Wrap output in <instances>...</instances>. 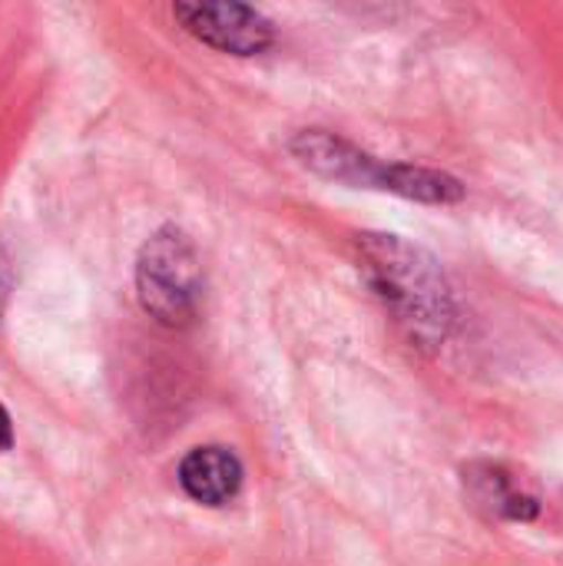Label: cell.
<instances>
[{
	"label": "cell",
	"instance_id": "obj_8",
	"mask_svg": "<svg viewBox=\"0 0 563 566\" xmlns=\"http://www.w3.org/2000/svg\"><path fill=\"white\" fill-rule=\"evenodd\" d=\"M7 298H10V262H7V255L0 249V318H3Z\"/></svg>",
	"mask_w": 563,
	"mask_h": 566
},
{
	"label": "cell",
	"instance_id": "obj_1",
	"mask_svg": "<svg viewBox=\"0 0 563 566\" xmlns=\"http://www.w3.org/2000/svg\"><path fill=\"white\" fill-rule=\"evenodd\" d=\"M358 269L418 348L435 352L451 338L458 302L431 252L398 235L365 232L358 235Z\"/></svg>",
	"mask_w": 563,
	"mask_h": 566
},
{
	"label": "cell",
	"instance_id": "obj_4",
	"mask_svg": "<svg viewBox=\"0 0 563 566\" xmlns=\"http://www.w3.org/2000/svg\"><path fill=\"white\" fill-rule=\"evenodd\" d=\"M292 156L319 172L322 179H332V182H345V186H355V189H385L388 192V172H392V163H378L375 156L362 153L358 146L338 139L335 133H325V129H305L292 139Z\"/></svg>",
	"mask_w": 563,
	"mask_h": 566
},
{
	"label": "cell",
	"instance_id": "obj_2",
	"mask_svg": "<svg viewBox=\"0 0 563 566\" xmlns=\"http://www.w3.org/2000/svg\"><path fill=\"white\" fill-rule=\"evenodd\" d=\"M139 305L169 328H183L196 318L202 298V269L196 245L176 226L159 229L136 262Z\"/></svg>",
	"mask_w": 563,
	"mask_h": 566
},
{
	"label": "cell",
	"instance_id": "obj_6",
	"mask_svg": "<svg viewBox=\"0 0 563 566\" xmlns=\"http://www.w3.org/2000/svg\"><path fill=\"white\" fill-rule=\"evenodd\" d=\"M246 471L229 448H192L179 464L183 491L206 507H226L239 497Z\"/></svg>",
	"mask_w": 563,
	"mask_h": 566
},
{
	"label": "cell",
	"instance_id": "obj_3",
	"mask_svg": "<svg viewBox=\"0 0 563 566\" xmlns=\"http://www.w3.org/2000/svg\"><path fill=\"white\" fill-rule=\"evenodd\" d=\"M173 17L199 43L232 56H256L275 40L272 23L246 3H176Z\"/></svg>",
	"mask_w": 563,
	"mask_h": 566
},
{
	"label": "cell",
	"instance_id": "obj_5",
	"mask_svg": "<svg viewBox=\"0 0 563 566\" xmlns=\"http://www.w3.org/2000/svg\"><path fill=\"white\" fill-rule=\"evenodd\" d=\"M465 491L478 511L498 521H534L541 501L524 488V481L494 461H478L465 468Z\"/></svg>",
	"mask_w": 563,
	"mask_h": 566
},
{
	"label": "cell",
	"instance_id": "obj_7",
	"mask_svg": "<svg viewBox=\"0 0 563 566\" xmlns=\"http://www.w3.org/2000/svg\"><path fill=\"white\" fill-rule=\"evenodd\" d=\"M388 192L418 199V202H435V206H451L465 196V186L438 169L411 166V163H392L388 172Z\"/></svg>",
	"mask_w": 563,
	"mask_h": 566
},
{
	"label": "cell",
	"instance_id": "obj_9",
	"mask_svg": "<svg viewBox=\"0 0 563 566\" xmlns=\"http://www.w3.org/2000/svg\"><path fill=\"white\" fill-rule=\"evenodd\" d=\"M10 444H13V424H10L7 408L0 405V454H3V451H10Z\"/></svg>",
	"mask_w": 563,
	"mask_h": 566
}]
</instances>
